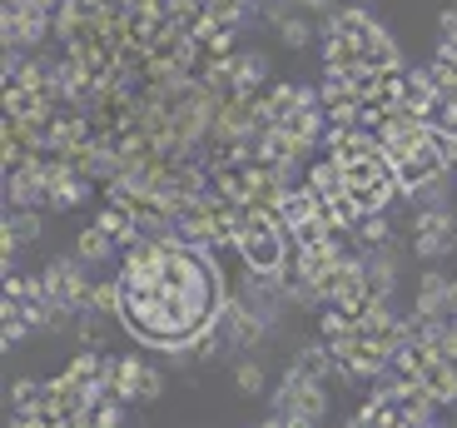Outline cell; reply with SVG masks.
<instances>
[{
  "label": "cell",
  "instance_id": "3",
  "mask_svg": "<svg viewBox=\"0 0 457 428\" xmlns=\"http://www.w3.org/2000/svg\"><path fill=\"white\" fill-rule=\"evenodd\" d=\"M40 239V214L35 205H5V255H15L21 244Z\"/></svg>",
  "mask_w": 457,
  "mask_h": 428
},
{
  "label": "cell",
  "instance_id": "8",
  "mask_svg": "<svg viewBox=\"0 0 457 428\" xmlns=\"http://www.w3.org/2000/svg\"><path fill=\"white\" fill-rule=\"evenodd\" d=\"M278 35H284L288 50H309L313 46V25L303 21V15H284V21H278Z\"/></svg>",
  "mask_w": 457,
  "mask_h": 428
},
{
  "label": "cell",
  "instance_id": "4",
  "mask_svg": "<svg viewBox=\"0 0 457 428\" xmlns=\"http://www.w3.org/2000/svg\"><path fill=\"white\" fill-rule=\"evenodd\" d=\"M114 244H120V239H114V234L104 230L100 220H95L90 230H80V239H75V255H80L85 264H100V259H110V255H114Z\"/></svg>",
  "mask_w": 457,
  "mask_h": 428
},
{
  "label": "cell",
  "instance_id": "10",
  "mask_svg": "<svg viewBox=\"0 0 457 428\" xmlns=\"http://www.w3.org/2000/svg\"><path fill=\"white\" fill-rule=\"evenodd\" d=\"M358 234H363V244H368V249H378V244L388 239V220H383V209L363 214V230H358Z\"/></svg>",
  "mask_w": 457,
  "mask_h": 428
},
{
  "label": "cell",
  "instance_id": "5",
  "mask_svg": "<svg viewBox=\"0 0 457 428\" xmlns=\"http://www.w3.org/2000/svg\"><path fill=\"white\" fill-rule=\"evenodd\" d=\"M447 284H453V279L423 274V284H418V314H423V319H447Z\"/></svg>",
  "mask_w": 457,
  "mask_h": 428
},
{
  "label": "cell",
  "instance_id": "12",
  "mask_svg": "<svg viewBox=\"0 0 457 428\" xmlns=\"http://www.w3.org/2000/svg\"><path fill=\"white\" fill-rule=\"evenodd\" d=\"M447 319H457V279L447 284Z\"/></svg>",
  "mask_w": 457,
  "mask_h": 428
},
{
  "label": "cell",
  "instance_id": "6",
  "mask_svg": "<svg viewBox=\"0 0 457 428\" xmlns=\"http://www.w3.org/2000/svg\"><path fill=\"white\" fill-rule=\"evenodd\" d=\"M234 80H239V90H244V95H259V85L269 80L263 50H244V55H234Z\"/></svg>",
  "mask_w": 457,
  "mask_h": 428
},
{
  "label": "cell",
  "instance_id": "11",
  "mask_svg": "<svg viewBox=\"0 0 457 428\" xmlns=\"http://www.w3.org/2000/svg\"><path fill=\"white\" fill-rule=\"evenodd\" d=\"M437 30H443V40H457V11H443V21H437Z\"/></svg>",
  "mask_w": 457,
  "mask_h": 428
},
{
  "label": "cell",
  "instance_id": "2",
  "mask_svg": "<svg viewBox=\"0 0 457 428\" xmlns=\"http://www.w3.org/2000/svg\"><path fill=\"white\" fill-rule=\"evenodd\" d=\"M214 329H219V339H224L228 348H239V354H249L253 344L263 339V314L259 309H249V304H224L219 309V319H214Z\"/></svg>",
  "mask_w": 457,
  "mask_h": 428
},
{
  "label": "cell",
  "instance_id": "14",
  "mask_svg": "<svg viewBox=\"0 0 457 428\" xmlns=\"http://www.w3.org/2000/svg\"><path fill=\"white\" fill-rule=\"evenodd\" d=\"M363 5H368V0H363Z\"/></svg>",
  "mask_w": 457,
  "mask_h": 428
},
{
  "label": "cell",
  "instance_id": "13",
  "mask_svg": "<svg viewBox=\"0 0 457 428\" xmlns=\"http://www.w3.org/2000/svg\"><path fill=\"white\" fill-rule=\"evenodd\" d=\"M303 5H309V11H328L333 0H303Z\"/></svg>",
  "mask_w": 457,
  "mask_h": 428
},
{
  "label": "cell",
  "instance_id": "9",
  "mask_svg": "<svg viewBox=\"0 0 457 428\" xmlns=\"http://www.w3.org/2000/svg\"><path fill=\"white\" fill-rule=\"evenodd\" d=\"M234 389H239L244 399H259L263 394V369L259 364H239V369H234Z\"/></svg>",
  "mask_w": 457,
  "mask_h": 428
},
{
  "label": "cell",
  "instance_id": "1",
  "mask_svg": "<svg viewBox=\"0 0 457 428\" xmlns=\"http://www.w3.org/2000/svg\"><path fill=\"white\" fill-rule=\"evenodd\" d=\"M453 244H457V214H447L437 205L418 209V220H412V249L423 259H443V255H453Z\"/></svg>",
  "mask_w": 457,
  "mask_h": 428
},
{
  "label": "cell",
  "instance_id": "7",
  "mask_svg": "<svg viewBox=\"0 0 457 428\" xmlns=\"http://www.w3.org/2000/svg\"><path fill=\"white\" fill-rule=\"evenodd\" d=\"M363 264H368V290H373L378 299H388L393 284H398V269H393V259H388V255H378V249H368Z\"/></svg>",
  "mask_w": 457,
  "mask_h": 428
}]
</instances>
